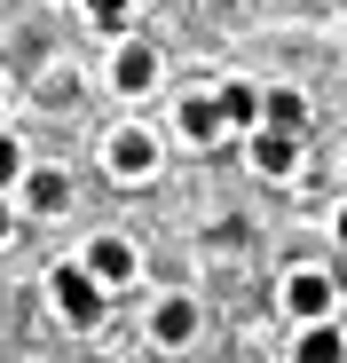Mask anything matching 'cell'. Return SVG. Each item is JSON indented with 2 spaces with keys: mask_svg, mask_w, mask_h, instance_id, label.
<instances>
[{
  "mask_svg": "<svg viewBox=\"0 0 347 363\" xmlns=\"http://www.w3.org/2000/svg\"><path fill=\"white\" fill-rule=\"evenodd\" d=\"M0 95H8V79H0Z\"/></svg>",
  "mask_w": 347,
  "mask_h": 363,
  "instance_id": "2e32d148",
  "label": "cell"
},
{
  "mask_svg": "<svg viewBox=\"0 0 347 363\" xmlns=\"http://www.w3.org/2000/svg\"><path fill=\"white\" fill-rule=\"evenodd\" d=\"M158 79H166V55H158L150 40H119V48H110V95L135 103V95H150Z\"/></svg>",
  "mask_w": 347,
  "mask_h": 363,
  "instance_id": "ba28073f",
  "label": "cell"
},
{
  "mask_svg": "<svg viewBox=\"0 0 347 363\" xmlns=\"http://www.w3.org/2000/svg\"><path fill=\"white\" fill-rule=\"evenodd\" d=\"M135 9H142V0H87V16H95L103 32H127V24H135Z\"/></svg>",
  "mask_w": 347,
  "mask_h": 363,
  "instance_id": "5bb4252c",
  "label": "cell"
},
{
  "mask_svg": "<svg viewBox=\"0 0 347 363\" xmlns=\"http://www.w3.org/2000/svg\"><path fill=\"white\" fill-rule=\"evenodd\" d=\"M237 150H245V166H253L261 182H284V174H300V135L253 127V135H237Z\"/></svg>",
  "mask_w": 347,
  "mask_h": 363,
  "instance_id": "9c48e42d",
  "label": "cell"
},
{
  "mask_svg": "<svg viewBox=\"0 0 347 363\" xmlns=\"http://www.w3.org/2000/svg\"><path fill=\"white\" fill-rule=\"evenodd\" d=\"M8 237H16V206H8V198H0V245H8Z\"/></svg>",
  "mask_w": 347,
  "mask_h": 363,
  "instance_id": "9a60e30c",
  "label": "cell"
},
{
  "mask_svg": "<svg viewBox=\"0 0 347 363\" xmlns=\"http://www.w3.org/2000/svg\"><path fill=\"white\" fill-rule=\"evenodd\" d=\"M198 324H205V308H198V292H158L150 300V316H142V332H150V347H190L198 340Z\"/></svg>",
  "mask_w": 347,
  "mask_h": 363,
  "instance_id": "52a82bcc",
  "label": "cell"
},
{
  "mask_svg": "<svg viewBox=\"0 0 347 363\" xmlns=\"http://www.w3.org/2000/svg\"><path fill=\"white\" fill-rule=\"evenodd\" d=\"M213 111H221V135H229V143L253 135V127H261V79H237V72H229V79L213 87Z\"/></svg>",
  "mask_w": 347,
  "mask_h": 363,
  "instance_id": "30bf717a",
  "label": "cell"
},
{
  "mask_svg": "<svg viewBox=\"0 0 347 363\" xmlns=\"http://www.w3.org/2000/svg\"><path fill=\"white\" fill-rule=\"evenodd\" d=\"M292 363H339V316L300 324V332H292Z\"/></svg>",
  "mask_w": 347,
  "mask_h": 363,
  "instance_id": "7c38bea8",
  "label": "cell"
},
{
  "mask_svg": "<svg viewBox=\"0 0 347 363\" xmlns=\"http://www.w3.org/2000/svg\"><path fill=\"white\" fill-rule=\"evenodd\" d=\"M324 316H339V277H331V261H300V269H284V324H324Z\"/></svg>",
  "mask_w": 347,
  "mask_h": 363,
  "instance_id": "3957f363",
  "label": "cell"
},
{
  "mask_svg": "<svg viewBox=\"0 0 347 363\" xmlns=\"http://www.w3.org/2000/svg\"><path fill=\"white\" fill-rule=\"evenodd\" d=\"M166 127H174V143H182V150L229 143V135H221V111H213V87H182V95H174V111H166Z\"/></svg>",
  "mask_w": 347,
  "mask_h": 363,
  "instance_id": "8992f818",
  "label": "cell"
},
{
  "mask_svg": "<svg viewBox=\"0 0 347 363\" xmlns=\"http://www.w3.org/2000/svg\"><path fill=\"white\" fill-rule=\"evenodd\" d=\"M166 166V135L142 127V118H119V127L103 135V174L119 182V190H142V182Z\"/></svg>",
  "mask_w": 347,
  "mask_h": 363,
  "instance_id": "6da1fadb",
  "label": "cell"
},
{
  "mask_svg": "<svg viewBox=\"0 0 347 363\" xmlns=\"http://www.w3.org/2000/svg\"><path fill=\"white\" fill-rule=\"evenodd\" d=\"M261 127L308 135V95H300V87H261Z\"/></svg>",
  "mask_w": 347,
  "mask_h": 363,
  "instance_id": "8fae6325",
  "label": "cell"
},
{
  "mask_svg": "<svg viewBox=\"0 0 347 363\" xmlns=\"http://www.w3.org/2000/svg\"><path fill=\"white\" fill-rule=\"evenodd\" d=\"M72 261L87 269V284H95L103 300H110V292H135V277H142V245H135L127 229H95Z\"/></svg>",
  "mask_w": 347,
  "mask_h": 363,
  "instance_id": "7a4b0ae2",
  "label": "cell"
},
{
  "mask_svg": "<svg viewBox=\"0 0 347 363\" xmlns=\"http://www.w3.org/2000/svg\"><path fill=\"white\" fill-rule=\"evenodd\" d=\"M47 308H55V324H64V332H95L110 300L87 284V269H79V261H55V269H47Z\"/></svg>",
  "mask_w": 347,
  "mask_h": 363,
  "instance_id": "277c9868",
  "label": "cell"
},
{
  "mask_svg": "<svg viewBox=\"0 0 347 363\" xmlns=\"http://www.w3.org/2000/svg\"><path fill=\"white\" fill-rule=\"evenodd\" d=\"M32 166V150H24V135H8V127H0V198H8L16 190V174Z\"/></svg>",
  "mask_w": 347,
  "mask_h": 363,
  "instance_id": "4fadbf2b",
  "label": "cell"
},
{
  "mask_svg": "<svg viewBox=\"0 0 347 363\" xmlns=\"http://www.w3.org/2000/svg\"><path fill=\"white\" fill-rule=\"evenodd\" d=\"M72 198H79V190H72V174H64V166H24V174H16V190H8V206H16V213H40V221H64Z\"/></svg>",
  "mask_w": 347,
  "mask_h": 363,
  "instance_id": "5b68a950",
  "label": "cell"
}]
</instances>
